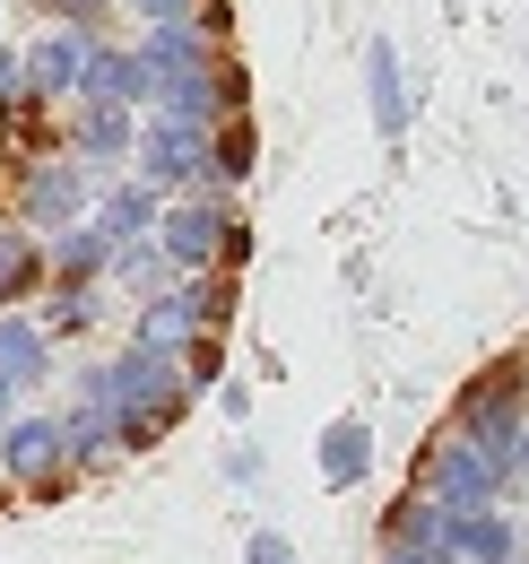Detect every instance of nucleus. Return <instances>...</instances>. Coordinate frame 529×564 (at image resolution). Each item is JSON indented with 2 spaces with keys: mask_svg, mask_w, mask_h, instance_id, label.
<instances>
[{
  "mask_svg": "<svg viewBox=\"0 0 529 564\" xmlns=\"http://www.w3.org/2000/svg\"><path fill=\"white\" fill-rule=\"evenodd\" d=\"M148 243H156V261L174 270V279H199V270H235L244 252H252V226L235 217L226 192H183V200H165L156 226H148Z\"/></svg>",
  "mask_w": 529,
  "mask_h": 564,
  "instance_id": "1",
  "label": "nucleus"
},
{
  "mask_svg": "<svg viewBox=\"0 0 529 564\" xmlns=\"http://www.w3.org/2000/svg\"><path fill=\"white\" fill-rule=\"evenodd\" d=\"M18 217H26V235L78 226V217H87V165H78L69 148H35L26 174H18Z\"/></svg>",
  "mask_w": 529,
  "mask_h": 564,
  "instance_id": "2",
  "label": "nucleus"
},
{
  "mask_svg": "<svg viewBox=\"0 0 529 564\" xmlns=\"http://www.w3.org/2000/svg\"><path fill=\"white\" fill-rule=\"evenodd\" d=\"M69 105H131V113H148V105H156V78L139 70L131 44L96 35V44H87V70H78V87H69Z\"/></svg>",
  "mask_w": 529,
  "mask_h": 564,
  "instance_id": "3",
  "label": "nucleus"
},
{
  "mask_svg": "<svg viewBox=\"0 0 529 564\" xmlns=\"http://www.w3.org/2000/svg\"><path fill=\"white\" fill-rule=\"evenodd\" d=\"M87 44H96V35H78V26H44V35L18 53V87H26L35 105L69 96V87H78V70H87Z\"/></svg>",
  "mask_w": 529,
  "mask_h": 564,
  "instance_id": "4",
  "label": "nucleus"
},
{
  "mask_svg": "<svg viewBox=\"0 0 529 564\" xmlns=\"http://www.w3.org/2000/svg\"><path fill=\"white\" fill-rule=\"evenodd\" d=\"M139 70L156 78V87H174V78H192V70H208V62H226V44H208L192 18H174V26H139Z\"/></svg>",
  "mask_w": 529,
  "mask_h": 564,
  "instance_id": "5",
  "label": "nucleus"
},
{
  "mask_svg": "<svg viewBox=\"0 0 529 564\" xmlns=\"http://www.w3.org/2000/svg\"><path fill=\"white\" fill-rule=\"evenodd\" d=\"M139 140V113L131 105H78V122H69V156L96 174V165H122Z\"/></svg>",
  "mask_w": 529,
  "mask_h": 564,
  "instance_id": "6",
  "label": "nucleus"
},
{
  "mask_svg": "<svg viewBox=\"0 0 529 564\" xmlns=\"http://www.w3.org/2000/svg\"><path fill=\"white\" fill-rule=\"evenodd\" d=\"M156 209H165V200H156V192H148V183H114V192H105V200H96V217H87V226H96V235H105V252H122V243H148V226H156Z\"/></svg>",
  "mask_w": 529,
  "mask_h": 564,
  "instance_id": "7",
  "label": "nucleus"
},
{
  "mask_svg": "<svg viewBox=\"0 0 529 564\" xmlns=\"http://www.w3.org/2000/svg\"><path fill=\"white\" fill-rule=\"evenodd\" d=\"M44 235H26V226H0V313H18L26 295H44Z\"/></svg>",
  "mask_w": 529,
  "mask_h": 564,
  "instance_id": "8",
  "label": "nucleus"
},
{
  "mask_svg": "<svg viewBox=\"0 0 529 564\" xmlns=\"http://www.w3.org/2000/svg\"><path fill=\"white\" fill-rule=\"evenodd\" d=\"M365 87H374V131H382V140H408V70H399V53L382 35L365 44Z\"/></svg>",
  "mask_w": 529,
  "mask_h": 564,
  "instance_id": "9",
  "label": "nucleus"
},
{
  "mask_svg": "<svg viewBox=\"0 0 529 564\" xmlns=\"http://www.w3.org/2000/svg\"><path fill=\"white\" fill-rule=\"evenodd\" d=\"M252 165H261V131H252V113H226V122L208 131V192H235Z\"/></svg>",
  "mask_w": 529,
  "mask_h": 564,
  "instance_id": "10",
  "label": "nucleus"
},
{
  "mask_svg": "<svg viewBox=\"0 0 529 564\" xmlns=\"http://www.w3.org/2000/svg\"><path fill=\"white\" fill-rule=\"evenodd\" d=\"M365 469H374V434H365L356 417L322 425V478H331V487H356Z\"/></svg>",
  "mask_w": 529,
  "mask_h": 564,
  "instance_id": "11",
  "label": "nucleus"
},
{
  "mask_svg": "<svg viewBox=\"0 0 529 564\" xmlns=\"http://www.w3.org/2000/svg\"><path fill=\"white\" fill-rule=\"evenodd\" d=\"M0 373L9 382H44L53 373V339L35 322H0Z\"/></svg>",
  "mask_w": 529,
  "mask_h": 564,
  "instance_id": "12",
  "label": "nucleus"
},
{
  "mask_svg": "<svg viewBox=\"0 0 529 564\" xmlns=\"http://www.w3.org/2000/svg\"><path fill=\"white\" fill-rule=\"evenodd\" d=\"M53 460H62V425H53V417H26V425H9V469H18V478L53 469Z\"/></svg>",
  "mask_w": 529,
  "mask_h": 564,
  "instance_id": "13",
  "label": "nucleus"
},
{
  "mask_svg": "<svg viewBox=\"0 0 529 564\" xmlns=\"http://www.w3.org/2000/svg\"><path fill=\"white\" fill-rule=\"evenodd\" d=\"M96 313H105V286H62V295L44 304V322H35V330H44V339H78Z\"/></svg>",
  "mask_w": 529,
  "mask_h": 564,
  "instance_id": "14",
  "label": "nucleus"
},
{
  "mask_svg": "<svg viewBox=\"0 0 529 564\" xmlns=\"http://www.w3.org/2000/svg\"><path fill=\"white\" fill-rule=\"evenodd\" d=\"M53 9V26H78V35H105V18H114V0H44Z\"/></svg>",
  "mask_w": 529,
  "mask_h": 564,
  "instance_id": "15",
  "label": "nucleus"
},
{
  "mask_svg": "<svg viewBox=\"0 0 529 564\" xmlns=\"http://www.w3.org/2000/svg\"><path fill=\"white\" fill-rule=\"evenodd\" d=\"M199 0H131V18L139 26H174V18H192Z\"/></svg>",
  "mask_w": 529,
  "mask_h": 564,
  "instance_id": "16",
  "label": "nucleus"
},
{
  "mask_svg": "<svg viewBox=\"0 0 529 564\" xmlns=\"http://www.w3.org/2000/svg\"><path fill=\"white\" fill-rule=\"evenodd\" d=\"M252 564H295V547H287L278 530H261V539H252Z\"/></svg>",
  "mask_w": 529,
  "mask_h": 564,
  "instance_id": "17",
  "label": "nucleus"
},
{
  "mask_svg": "<svg viewBox=\"0 0 529 564\" xmlns=\"http://www.w3.org/2000/svg\"><path fill=\"white\" fill-rule=\"evenodd\" d=\"M9 391H18V382H9V373H0V417H9Z\"/></svg>",
  "mask_w": 529,
  "mask_h": 564,
  "instance_id": "18",
  "label": "nucleus"
},
{
  "mask_svg": "<svg viewBox=\"0 0 529 564\" xmlns=\"http://www.w3.org/2000/svg\"><path fill=\"white\" fill-rule=\"evenodd\" d=\"M0 18H9V9H0Z\"/></svg>",
  "mask_w": 529,
  "mask_h": 564,
  "instance_id": "19",
  "label": "nucleus"
}]
</instances>
